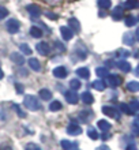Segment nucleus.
<instances>
[{
	"instance_id": "12",
	"label": "nucleus",
	"mask_w": 139,
	"mask_h": 150,
	"mask_svg": "<svg viewBox=\"0 0 139 150\" xmlns=\"http://www.w3.org/2000/svg\"><path fill=\"white\" fill-rule=\"evenodd\" d=\"M29 33H30V36L34 37V38H41V37H42V30H41L40 28H37V26L30 28Z\"/></svg>"
},
{
	"instance_id": "25",
	"label": "nucleus",
	"mask_w": 139,
	"mask_h": 150,
	"mask_svg": "<svg viewBox=\"0 0 139 150\" xmlns=\"http://www.w3.org/2000/svg\"><path fill=\"white\" fill-rule=\"evenodd\" d=\"M123 41L127 44V45H132V44H134V36H132L131 33H126L123 37Z\"/></svg>"
},
{
	"instance_id": "3",
	"label": "nucleus",
	"mask_w": 139,
	"mask_h": 150,
	"mask_svg": "<svg viewBox=\"0 0 139 150\" xmlns=\"http://www.w3.org/2000/svg\"><path fill=\"white\" fill-rule=\"evenodd\" d=\"M74 53H75L79 59H86L87 57V49L83 47V44H78L76 47H74Z\"/></svg>"
},
{
	"instance_id": "28",
	"label": "nucleus",
	"mask_w": 139,
	"mask_h": 150,
	"mask_svg": "<svg viewBox=\"0 0 139 150\" xmlns=\"http://www.w3.org/2000/svg\"><path fill=\"white\" fill-rule=\"evenodd\" d=\"M135 23H136V18H135V16L130 15V16H127V18H126V25H127L128 28H131V26H134Z\"/></svg>"
},
{
	"instance_id": "43",
	"label": "nucleus",
	"mask_w": 139,
	"mask_h": 150,
	"mask_svg": "<svg viewBox=\"0 0 139 150\" xmlns=\"http://www.w3.org/2000/svg\"><path fill=\"white\" fill-rule=\"evenodd\" d=\"M3 76H4V74H3V71L0 70V79H3Z\"/></svg>"
},
{
	"instance_id": "29",
	"label": "nucleus",
	"mask_w": 139,
	"mask_h": 150,
	"mask_svg": "<svg viewBox=\"0 0 139 150\" xmlns=\"http://www.w3.org/2000/svg\"><path fill=\"white\" fill-rule=\"evenodd\" d=\"M95 74L98 75V76H107L108 75V70L107 68H104V67H99L95 70Z\"/></svg>"
},
{
	"instance_id": "30",
	"label": "nucleus",
	"mask_w": 139,
	"mask_h": 150,
	"mask_svg": "<svg viewBox=\"0 0 139 150\" xmlns=\"http://www.w3.org/2000/svg\"><path fill=\"white\" fill-rule=\"evenodd\" d=\"M119 68L121 70V71H130V64L127 63V62H120L119 63Z\"/></svg>"
},
{
	"instance_id": "33",
	"label": "nucleus",
	"mask_w": 139,
	"mask_h": 150,
	"mask_svg": "<svg viewBox=\"0 0 139 150\" xmlns=\"http://www.w3.org/2000/svg\"><path fill=\"white\" fill-rule=\"evenodd\" d=\"M128 89H130L131 91H136V90H139V83H136V82L128 83Z\"/></svg>"
},
{
	"instance_id": "19",
	"label": "nucleus",
	"mask_w": 139,
	"mask_h": 150,
	"mask_svg": "<svg viewBox=\"0 0 139 150\" xmlns=\"http://www.w3.org/2000/svg\"><path fill=\"white\" fill-rule=\"evenodd\" d=\"M102 112L111 117H117V112H116L115 108H111V107H104L102 108Z\"/></svg>"
},
{
	"instance_id": "17",
	"label": "nucleus",
	"mask_w": 139,
	"mask_h": 150,
	"mask_svg": "<svg viewBox=\"0 0 139 150\" xmlns=\"http://www.w3.org/2000/svg\"><path fill=\"white\" fill-rule=\"evenodd\" d=\"M119 83H120L119 76H116V75H109V76H108V85L111 87H116Z\"/></svg>"
},
{
	"instance_id": "13",
	"label": "nucleus",
	"mask_w": 139,
	"mask_h": 150,
	"mask_svg": "<svg viewBox=\"0 0 139 150\" xmlns=\"http://www.w3.org/2000/svg\"><path fill=\"white\" fill-rule=\"evenodd\" d=\"M60 145H61V147H63L64 150H72L76 147V143H72L71 141H68V139H63V141L60 142Z\"/></svg>"
},
{
	"instance_id": "18",
	"label": "nucleus",
	"mask_w": 139,
	"mask_h": 150,
	"mask_svg": "<svg viewBox=\"0 0 139 150\" xmlns=\"http://www.w3.org/2000/svg\"><path fill=\"white\" fill-rule=\"evenodd\" d=\"M80 98H82V101H83L85 104H87V105H90V104L94 103V98H93V96L90 94V93H87V91H85L83 94L80 96Z\"/></svg>"
},
{
	"instance_id": "44",
	"label": "nucleus",
	"mask_w": 139,
	"mask_h": 150,
	"mask_svg": "<svg viewBox=\"0 0 139 150\" xmlns=\"http://www.w3.org/2000/svg\"><path fill=\"white\" fill-rule=\"evenodd\" d=\"M136 38L139 40V29H138V30H136Z\"/></svg>"
},
{
	"instance_id": "10",
	"label": "nucleus",
	"mask_w": 139,
	"mask_h": 150,
	"mask_svg": "<svg viewBox=\"0 0 139 150\" xmlns=\"http://www.w3.org/2000/svg\"><path fill=\"white\" fill-rule=\"evenodd\" d=\"M10 59H11L15 64H18V66H22V64L25 63L23 56L20 55V53H18V52H12L11 55H10Z\"/></svg>"
},
{
	"instance_id": "37",
	"label": "nucleus",
	"mask_w": 139,
	"mask_h": 150,
	"mask_svg": "<svg viewBox=\"0 0 139 150\" xmlns=\"http://www.w3.org/2000/svg\"><path fill=\"white\" fill-rule=\"evenodd\" d=\"M26 150H41V149L37 145H34V143H29L28 146H26Z\"/></svg>"
},
{
	"instance_id": "6",
	"label": "nucleus",
	"mask_w": 139,
	"mask_h": 150,
	"mask_svg": "<svg viewBox=\"0 0 139 150\" xmlns=\"http://www.w3.org/2000/svg\"><path fill=\"white\" fill-rule=\"evenodd\" d=\"M52 75L57 79H63L67 76V70L63 67V66H59V67H56L53 71H52Z\"/></svg>"
},
{
	"instance_id": "38",
	"label": "nucleus",
	"mask_w": 139,
	"mask_h": 150,
	"mask_svg": "<svg viewBox=\"0 0 139 150\" xmlns=\"http://www.w3.org/2000/svg\"><path fill=\"white\" fill-rule=\"evenodd\" d=\"M15 86H16V91H18V93H23V87H22V85L16 83Z\"/></svg>"
},
{
	"instance_id": "35",
	"label": "nucleus",
	"mask_w": 139,
	"mask_h": 150,
	"mask_svg": "<svg viewBox=\"0 0 139 150\" xmlns=\"http://www.w3.org/2000/svg\"><path fill=\"white\" fill-rule=\"evenodd\" d=\"M87 134H89V137L92 139H97L98 138V134H97V131L94 130V128H90V130L87 131Z\"/></svg>"
},
{
	"instance_id": "42",
	"label": "nucleus",
	"mask_w": 139,
	"mask_h": 150,
	"mask_svg": "<svg viewBox=\"0 0 139 150\" xmlns=\"http://www.w3.org/2000/svg\"><path fill=\"white\" fill-rule=\"evenodd\" d=\"M97 150H108V147H105V146H101V147H98Z\"/></svg>"
},
{
	"instance_id": "31",
	"label": "nucleus",
	"mask_w": 139,
	"mask_h": 150,
	"mask_svg": "<svg viewBox=\"0 0 139 150\" xmlns=\"http://www.w3.org/2000/svg\"><path fill=\"white\" fill-rule=\"evenodd\" d=\"M8 15V10L3 6H0V19H4L6 16Z\"/></svg>"
},
{
	"instance_id": "36",
	"label": "nucleus",
	"mask_w": 139,
	"mask_h": 150,
	"mask_svg": "<svg viewBox=\"0 0 139 150\" xmlns=\"http://www.w3.org/2000/svg\"><path fill=\"white\" fill-rule=\"evenodd\" d=\"M14 109L16 111V113H18V116H20V117H26V113H25L22 109H19V107H16V105H14Z\"/></svg>"
},
{
	"instance_id": "16",
	"label": "nucleus",
	"mask_w": 139,
	"mask_h": 150,
	"mask_svg": "<svg viewBox=\"0 0 139 150\" xmlns=\"http://www.w3.org/2000/svg\"><path fill=\"white\" fill-rule=\"evenodd\" d=\"M76 75L79 76V78H83V79H87L89 76H90V72H89L87 68H85V67H80L76 70Z\"/></svg>"
},
{
	"instance_id": "1",
	"label": "nucleus",
	"mask_w": 139,
	"mask_h": 150,
	"mask_svg": "<svg viewBox=\"0 0 139 150\" xmlns=\"http://www.w3.org/2000/svg\"><path fill=\"white\" fill-rule=\"evenodd\" d=\"M25 107L28 108L29 111H33V112L38 111L41 108L40 100L37 98V97H34V96H26L25 97Z\"/></svg>"
},
{
	"instance_id": "22",
	"label": "nucleus",
	"mask_w": 139,
	"mask_h": 150,
	"mask_svg": "<svg viewBox=\"0 0 139 150\" xmlns=\"http://www.w3.org/2000/svg\"><path fill=\"white\" fill-rule=\"evenodd\" d=\"M124 6H126V8H130V10L138 8L139 7V0H127Z\"/></svg>"
},
{
	"instance_id": "11",
	"label": "nucleus",
	"mask_w": 139,
	"mask_h": 150,
	"mask_svg": "<svg viewBox=\"0 0 139 150\" xmlns=\"http://www.w3.org/2000/svg\"><path fill=\"white\" fill-rule=\"evenodd\" d=\"M123 15H124V10L121 7H115L113 8V11H112V18L115 21H120L121 18H123Z\"/></svg>"
},
{
	"instance_id": "20",
	"label": "nucleus",
	"mask_w": 139,
	"mask_h": 150,
	"mask_svg": "<svg viewBox=\"0 0 139 150\" xmlns=\"http://www.w3.org/2000/svg\"><path fill=\"white\" fill-rule=\"evenodd\" d=\"M97 3H98V7L101 8V10H108V8H111V6H112L111 0H98Z\"/></svg>"
},
{
	"instance_id": "41",
	"label": "nucleus",
	"mask_w": 139,
	"mask_h": 150,
	"mask_svg": "<svg viewBox=\"0 0 139 150\" xmlns=\"http://www.w3.org/2000/svg\"><path fill=\"white\" fill-rule=\"evenodd\" d=\"M119 55L120 56H128V52L127 51H119Z\"/></svg>"
},
{
	"instance_id": "32",
	"label": "nucleus",
	"mask_w": 139,
	"mask_h": 150,
	"mask_svg": "<svg viewBox=\"0 0 139 150\" xmlns=\"http://www.w3.org/2000/svg\"><path fill=\"white\" fill-rule=\"evenodd\" d=\"M53 47H55L59 52H64V51H66V47H64V45H61L59 41H55V42H53Z\"/></svg>"
},
{
	"instance_id": "24",
	"label": "nucleus",
	"mask_w": 139,
	"mask_h": 150,
	"mask_svg": "<svg viewBox=\"0 0 139 150\" xmlns=\"http://www.w3.org/2000/svg\"><path fill=\"white\" fill-rule=\"evenodd\" d=\"M20 52H22V53H23V55H32L33 52H32V48L29 47L28 44H20Z\"/></svg>"
},
{
	"instance_id": "45",
	"label": "nucleus",
	"mask_w": 139,
	"mask_h": 150,
	"mask_svg": "<svg viewBox=\"0 0 139 150\" xmlns=\"http://www.w3.org/2000/svg\"><path fill=\"white\" fill-rule=\"evenodd\" d=\"M136 74H138V75H139V67H138V68H136Z\"/></svg>"
},
{
	"instance_id": "8",
	"label": "nucleus",
	"mask_w": 139,
	"mask_h": 150,
	"mask_svg": "<svg viewBox=\"0 0 139 150\" xmlns=\"http://www.w3.org/2000/svg\"><path fill=\"white\" fill-rule=\"evenodd\" d=\"M60 33H61V37L64 38V41H70V40L74 37V32H72L70 28H60Z\"/></svg>"
},
{
	"instance_id": "4",
	"label": "nucleus",
	"mask_w": 139,
	"mask_h": 150,
	"mask_svg": "<svg viewBox=\"0 0 139 150\" xmlns=\"http://www.w3.org/2000/svg\"><path fill=\"white\" fill-rule=\"evenodd\" d=\"M64 97H66V101H67L68 104H76L78 101H79V96L76 94V91H75V90L66 91Z\"/></svg>"
},
{
	"instance_id": "21",
	"label": "nucleus",
	"mask_w": 139,
	"mask_h": 150,
	"mask_svg": "<svg viewBox=\"0 0 139 150\" xmlns=\"http://www.w3.org/2000/svg\"><path fill=\"white\" fill-rule=\"evenodd\" d=\"M40 97L42 100H45V101L51 100V97H52L51 90H48V89H41V90H40Z\"/></svg>"
},
{
	"instance_id": "34",
	"label": "nucleus",
	"mask_w": 139,
	"mask_h": 150,
	"mask_svg": "<svg viewBox=\"0 0 139 150\" xmlns=\"http://www.w3.org/2000/svg\"><path fill=\"white\" fill-rule=\"evenodd\" d=\"M98 127L101 128V130H108V128H109L111 126H109V124H108L105 120H99V122H98Z\"/></svg>"
},
{
	"instance_id": "7",
	"label": "nucleus",
	"mask_w": 139,
	"mask_h": 150,
	"mask_svg": "<svg viewBox=\"0 0 139 150\" xmlns=\"http://www.w3.org/2000/svg\"><path fill=\"white\" fill-rule=\"evenodd\" d=\"M26 10H28L29 14L32 16H34V18H38V16L41 15V8L38 7L37 4H30V6L26 7Z\"/></svg>"
},
{
	"instance_id": "2",
	"label": "nucleus",
	"mask_w": 139,
	"mask_h": 150,
	"mask_svg": "<svg viewBox=\"0 0 139 150\" xmlns=\"http://www.w3.org/2000/svg\"><path fill=\"white\" fill-rule=\"evenodd\" d=\"M19 28H20V25L16 19H8L7 23H6V29H7V32L10 33V34H15V33H18Z\"/></svg>"
},
{
	"instance_id": "15",
	"label": "nucleus",
	"mask_w": 139,
	"mask_h": 150,
	"mask_svg": "<svg viewBox=\"0 0 139 150\" xmlns=\"http://www.w3.org/2000/svg\"><path fill=\"white\" fill-rule=\"evenodd\" d=\"M29 67L32 68V70H34V71H40V70H41V64H40V62H38L37 59L32 57V59L29 60Z\"/></svg>"
},
{
	"instance_id": "9",
	"label": "nucleus",
	"mask_w": 139,
	"mask_h": 150,
	"mask_svg": "<svg viewBox=\"0 0 139 150\" xmlns=\"http://www.w3.org/2000/svg\"><path fill=\"white\" fill-rule=\"evenodd\" d=\"M67 134L70 135H80L82 134V128H80L78 124H70V126L67 127Z\"/></svg>"
},
{
	"instance_id": "26",
	"label": "nucleus",
	"mask_w": 139,
	"mask_h": 150,
	"mask_svg": "<svg viewBox=\"0 0 139 150\" xmlns=\"http://www.w3.org/2000/svg\"><path fill=\"white\" fill-rule=\"evenodd\" d=\"M70 87H71V90H78L80 87V81L79 79H71L70 81Z\"/></svg>"
},
{
	"instance_id": "27",
	"label": "nucleus",
	"mask_w": 139,
	"mask_h": 150,
	"mask_svg": "<svg viewBox=\"0 0 139 150\" xmlns=\"http://www.w3.org/2000/svg\"><path fill=\"white\" fill-rule=\"evenodd\" d=\"M93 87H94L95 90H104V89H105V83L102 82V81H94V82H93V85H92Z\"/></svg>"
},
{
	"instance_id": "5",
	"label": "nucleus",
	"mask_w": 139,
	"mask_h": 150,
	"mask_svg": "<svg viewBox=\"0 0 139 150\" xmlns=\"http://www.w3.org/2000/svg\"><path fill=\"white\" fill-rule=\"evenodd\" d=\"M36 48H37V51H38V53L42 56H48L51 53V47H49L48 42H38Z\"/></svg>"
},
{
	"instance_id": "14",
	"label": "nucleus",
	"mask_w": 139,
	"mask_h": 150,
	"mask_svg": "<svg viewBox=\"0 0 139 150\" xmlns=\"http://www.w3.org/2000/svg\"><path fill=\"white\" fill-rule=\"evenodd\" d=\"M68 23H70V26H71V30L72 32H75V33H78L80 30V25H79V22H78V19H75V18H71V19L68 21Z\"/></svg>"
},
{
	"instance_id": "40",
	"label": "nucleus",
	"mask_w": 139,
	"mask_h": 150,
	"mask_svg": "<svg viewBox=\"0 0 139 150\" xmlns=\"http://www.w3.org/2000/svg\"><path fill=\"white\" fill-rule=\"evenodd\" d=\"M47 15L49 16V18H53V19H56V18H57V15H55V14H52V12H47Z\"/></svg>"
},
{
	"instance_id": "23",
	"label": "nucleus",
	"mask_w": 139,
	"mask_h": 150,
	"mask_svg": "<svg viewBox=\"0 0 139 150\" xmlns=\"http://www.w3.org/2000/svg\"><path fill=\"white\" fill-rule=\"evenodd\" d=\"M61 103L60 101H53V103H51V105H49V109H51L52 112H57V111H60L61 109Z\"/></svg>"
},
{
	"instance_id": "39",
	"label": "nucleus",
	"mask_w": 139,
	"mask_h": 150,
	"mask_svg": "<svg viewBox=\"0 0 139 150\" xmlns=\"http://www.w3.org/2000/svg\"><path fill=\"white\" fill-rule=\"evenodd\" d=\"M0 150H12L11 146H8V145H3V146L0 147Z\"/></svg>"
},
{
	"instance_id": "46",
	"label": "nucleus",
	"mask_w": 139,
	"mask_h": 150,
	"mask_svg": "<svg viewBox=\"0 0 139 150\" xmlns=\"http://www.w3.org/2000/svg\"><path fill=\"white\" fill-rule=\"evenodd\" d=\"M138 21H139V16H138Z\"/></svg>"
}]
</instances>
